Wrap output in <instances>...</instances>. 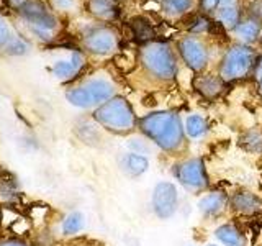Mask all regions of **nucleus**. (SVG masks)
<instances>
[{
  "instance_id": "nucleus-1",
  "label": "nucleus",
  "mask_w": 262,
  "mask_h": 246,
  "mask_svg": "<svg viewBox=\"0 0 262 246\" xmlns=\"http://www.w3.org/2000/svg\"><path fill=\"white\" fill-rule=\"evenodd\" d=\"M143 133L161 146L164 151L174 153L184 146L185 128L176 112H156L139 120Z\"/></svg>"
},
{
  "instance_id": "nucleus-2",
  "label": "nucleus",
  "mask_w": 262,
  "mask_h": 246,
  "mask_svg": "<svg viewBox=\"0 0 262 246\" xmlns=\"http://www.w3.org/2000/svg\"><path fill=\"white\" fill-rule=\"evenodd\" d=\"M95 120L113 133H129L136 125L135 112L123 97H113L108 102L100 105L94 113Z\"/></svg>"
},
{
  "instance_id": "nucleus-3",
  "label": "nucleus",
  "mask_w": 262,
  "mask_h": 246,
  "mask_svg": "<svg viewBox=\"0 0 262 246\" xmlns=\"http://www.w3.org/2000/svg\"><path fill=\"white\" fill-rule=\"evenodd\" d=\"M141 63L144 69L154 77L170 80L177 74V59L172 49L166 43H147L141 49Z\"/></svg>"
},
{
  "instance_id": "nucleus-4",
  "label": "nucleus",
  "mask_w": 262,
  "mask_h": 246,
  "mask_svg": "<svg viewBox=\"0 0 262 246\" xmlns=\"http://www.w3.org/2000/svg\"><path fill=\"white\" fill-rule=\"evenodd\" d=\"M256 53L248 45H236L228 49L220 66V77L225 82L243 79L254 69L256 64Z\"/></svg>"
},
{
  "instance_id": "nucleus-5",
  "label": "nucleus",
  "mask_w": 262,
  "mask_h": 246,
  "mask_svg": "<svg viewBox=\"0 0 262 246\" xmlns=\"http://www.w3.org/2000/svg\"><path fill=\"white\" fill-rule=\"evenodd\" d=\"M115 86L105 79H94L77 89H72L66 94V98L79 109H89L94 105H103L113 98Z\"/></svg>"
},
{
  "instance_id": "nucleus-6",
  "label": "nucleus",
  "mask_w": 262,
  "mask_h": 246,
  "mask_svg": "<svg viewBox=\"0 0 262 246\" xmlns=\"http://www.w3.org/2000/svg\"><path fill=\"white\" fill-rule=\"evenodd\" d=\"M20 13L28 20L31 31L43 39H49L57 27L54 16L46 10L41 2H25L20 8Z\"/></svg>"
},
{
  "instance_id": "nucleus-7",
  "label": "nucleus",
  "mask_w": 262,
  "mask_h": 246,
  "mask_svg": "<svg viewBox=\"0 0 262 246\" xmlns=\"http://www.w3.org/2000/svg\"><path fill=\"white\" fill-rule=\"evenodd\" d=\"M174 176L184 187L190 191H203L208 187V177L202 159H187L174 168Z\"/></svg>"
},
{
  "instance_id": "nucleus-8",
  "label": "nucleus",
  "mask_w": 262,
  "mask_h": 246,
  "mask_svg": "<svg viewBox=\"0 0 262 246\" xmlns=\"http://www.w3.org/2000/svg\"><path fill=\"white\" fill-rule=\"evenodd\" d=\"M179 53L185 64L195 72H202L208 64V49L202 39L195 36H184L179 41Z\"/></svg>"
},
{
  "instance_id": "nucleus-9",
  "label": "nucleus",
  "mask_w": 262,
  "mask_h": 246,
  "mask_svg": "<svg viewBox=\"0 0 262 246\" xmlns=\"http://www.w3.org/2000/svg\"><path fill=\"white\" fill-rule=\"evenodd\" d=\"M152 209L159 218H170L177 209V189L172 182H159L152 192Z\"/></svg>"
},
{
  "instance_id": "nucleus-10",
  "label": "nucleus",
  "mask_w": 262,
  "mask_h": 246,
  "mask_svg": "<svg viewBox=\"0 0 262 246\" xmlns=\"http://www.w3.org/2000/svg\"><path fill=\"white\" fill-rule=\"evenodd\" d=\"M84 45L94 54H110L117 48V38L108 28H94L84 36Z\"/></svg>"
},
{
  "instance_id": "nucleus-11",
  "label": "nucleus",
  "mask_w": 262,
  "mask_h": 246,
  "mask_svg": "<svg viewBox=\"0 0 262 246\" xmlns=\"http://www.w3.org/2000/svg\"><path fill=\"white\" fill-rule=\"evenodd\" d=\"M231 207L243 215H257L262 212V200L251 192H237L231 197Z\"/></svg>"
},
{
  "instance_id": "nucleus-12",
  "label": "nucleus",
  "mask_w": 262,
  "mask_h": 246,
  "mask_svg": "<svg viewBox=\"0 0 262 246\" xmlns=\"http://www.w3.org/2000/svg\"><path fill=\"white\" fill-rule=\"evenodd\" d=\"M223 79L211 76V74H199L193 79V87L196 89V92H200L203 97L207 98H213L216 97L221 89H223Z\"/></svg>"
},
{
  "instance_id": "nucleus-13",
  "label": "nucleus",
  "mask_w": 262,
  "mask_h": 246,
  "mask_svg": "<svg viewBox=\"0 0 262 246\" xmlns=\"http://www.w3.org/2000/svg\"><path fill=\"white\" fill-rule=\"evenodd\" d=\"M84 66V56L80 53H72L69 59H64V61H57L53 66V72L56 77L59 79H69L72 77L74 74H77L80 71V68Z\"/></svg>"
},
{
  "instance_id": "nucleus-14",
  "label": "nucleus",
  "mask_w": 262,
  "mask_h": 246,
  "mask_svg": "<svg viewBox=\"0 0 262 246\" xmlns=\"http://www.w3.org/2000/svg\"><path fill=\"white\" fill-rule=\"evenodd\" d=\"M233 31L243 45H249V43H254V41H257L260 38L262 27H260L259 20L248 18V20L237 23V27Z\"/></svg>"
},
{
  "instance_id": "nucleus-15",
  "label": "nucleus",
  "mask_w": 262,
  "mask_h": 246,
  "mask_svg": "<svg viewBox=\"0 0 262 246\" xmlns=\"http://www.w3.org/2000/svg\"><path fill=\"white\" fill-rule=\"evenodd\" d=\"M226 203H228V197L223 192H211L208 195H205L199 202V210L207 217L218 215V213L225 210Z\"/></svg>"
},
{
  "instance_id": "nucleus-16",
  "label": "nucleus",
  "mask_w": 262,
  "mask_h": 246,
  "mask_svg": "<svg viewBox=\"0 0 262 246\" xmlns=\"http://www.w3.org/2000/svg\"><path fill=\"white\" fill-rule=\"evenodd\" d=\"M147 166H149L147 159L138 153H129V154H125L121 158V169L131 177L141 176L143 172H146Z\"/></svg>"
},
{
  "instance_id": "nucleus-17",
  "label": "nucleus",
  "mask_w": 262,
  "mask_h": 246,
  "mask_svg": "<svg viewBox=\"0 0 262 246\" xmlns=\"http://www.w3.org/2000/svg\"><path fill=\"white\" fill-rule=\"evenodd\" d=\"M89 10L102 20H113L118 16V5L113 0H90Z\"/></svg>"
},
{
  "instance_id": "nucleus-18",
  "label": "nucleus",
  "mask_w": 262,
  "mask_h": 246,
  "mask_svg": "<svg viewBox=\"0 0 262 246\" xmlns=\"http://www.w3.org/2000/svg\"><path fill=\"white\" fill-rule=\"evenodd\" d=\"M218 240L226 246H244V235L234 225H223L215 232Z\"/></svg>"
},
{
  "instance_id": "nucleus-19",
  "label": "nucleus",
  "mask_w": 262,
  "mask_h": 246,
  "mask_svg": "<svg viewBox=\"0 0 262 246\" xmlns=\"http://www.w3.org/2000/svg\"><path fill=\"white\" fill-rule=\"evenodd\" d=\"M239 146L248 153H262V130L252 128L239 136Z\"/></svg>"
},
{
  "instance_id": "nucleus-20",
  "label": "nucleus",
  "mask_w": 262,
  "mask_h": 246,
  "mask_svg": "<svg viewBox=\"0 0 262 246\" xmlns=\"http://www.w3.org/2000/svg\"><path fill=\"white\" fill-rule=\"evenodd\" d=\"M216 18L228 30H234L239 23V10L237 7H221L216 8Z\"/></svg>"
},
{
  "instance_id": "nucleus-21",
  "label": "nucleus",
  "mask_w": 262,
  "mask_h": 246,
  "mask_svg": "<svg viewBox=\"0 0 262 246\" xmlns=\"http://www.w3.org/2000/svg\"><path fill=\"white\" fill-rule=\"evenodd\" d=\"M193 5V0H161V8L164 13L170 16H179L190 10Z\"/></svg>"
},
{
  "instance_id": "nucleus-22",
  "label": "nucleus",
  "mask_w": 262,
  "mask_h": 246,
  "mask_svg": "<svg viewBox=\"0 0 262 246\" xmlns=\"http://www.w3.org/2000/svg\"><path fill=\"white\" fill-rule=\"evenodd\" d=\"M185 131L188 136L192 138H199V136H203L207 133L208 130V125H207V120L200 115H190L187 120H185Z\"/></svg>"
},
{
  "instance_id": "nucleus-23",
  "label": "nucleus",
  "mask_w": 262,
  "mask_h": 246,
  "mask_svg": "<svg viewBox=\"0 0 262 246\" xmlns=\"http://www.w3.org/2000/svg\"><path fill=\"white\" fill-rule=\"evenodd\" d=\"M84 227V215L80 212H72L71 215L66 217L64 223H62V232L66 235H74L82 230Z\"/></svg>"
},
{
  "instance_id": "nucleus-24",
  "label": "nucleus",
  "mask_w": 262,
  "mask_h": 246,
  "mask_svg": "<svg viewBox=\"0 0 262 246\" xmlns=\"http://www.w3.org/2000/svg\"><path fill=\"white\" fill-rule=\"evenodd\" d=\"M133 30H135V36H138L139 39H149L154 35L151 25L141 18L133 20Z\"/></svg>"
},
{
  "instance_id": "nucleus-25",
  "label": "nucleus",
  "mask_w": 262,
  "mask_h": 246,
  "mask_svg": "<svg viewBox=\"0 0 262 246\" xmlns=\"http://www.w3.org/2000/svg\"><path fill=\"white\" fill-rule=\"evenodd\" d=\"M25 51H27V45L23 43V41H20L18 38H15L10 45H8V53L10 54H23Z\"/></svg>"
},
{
  "instance_id": "nucleus-26",
  "label": "nucleus",
  "mask_w": 262,
  "mask_h": 246,
  "mask_svg": "<svg viewBox=\"0 0 262 246\" xmlns=\"http://www.w3.org/2000/svg\"><path fill=\"white\" fill-rule=\"evenodd\" d=\"M251 15L256 20H262V0H254L251 4Z\"/></svg>"
},
{
  "instance_id": "nucleus-27",
  "label": "nucleus",
  "mask_w": 262,
  "mask_h": 246,
  "mask_svg": "<svg viewBox=\"0 0 262 246\" xmlns=\"http://www.w3.org/2000/svg\"><path fill=\"white\" fill-rule=\"evenodd\" d=\"M200 4H202V8L205 12H213L218 8L220 0H200Z\"/></svg>"
},
{
  "instance_id": "nucleus-28",
  "label": "nucleus",
  "mask_w": 262,
  "mask_h": 246,
  "mask_svg": "<svg viewBox=\"0 0 262 246\" xmlns=\"http://www.w3.org/2000/svg\"><path fill=\"white\" fill-rule=\"evenodd\" d=\"M7 39H8V28H7L5 22L0 18V48L7 43Z\"/></svg>"
},
{
  "instance_id": "nucleus-29",
  "label": "nucleus",
  "mask_w": 262,
  "mask_h": 246,
  "mask_svg": "<svg viewBox=\"0 0 262 246\" xmlns=\"http://www.w3.org/2000/svg\"><path fill=\"white\" fill-rule=\"evenodd\" d=\"M252 71H254V76H256V79L260 80L262 79V56L256 59V64H254Z\"/></svg>"
},
{
  "instance_id": "nucleus-30",
  "label": "nucleus",
  "mask_w": 262,
  "mask_h": 246,
  "mask_svg": "<svg viewBox=\"0 0 262 246\" xmlns=\"http://www.w3.org/2000/svg\"><path fill=\"white\" fill-rule=\"evenodd\" d=\"M56 4L61 8H71L74 5V0H56Z\"/></svg>"
},
{
  "instance_id": "nucleus-31",
  "label": "nucleus",
  "mask_w": 262,
  "mask_h": 246,
  "mask_svg": "<svg viewBox=\"0 0 262 246\" xmlns=\"http://www.w3.org/2000/svg\"><path fill=\"white\" fill-rule=\"evenodd\" d=\"M8 5H12V7H16V8H20L27 0H7Z\"/></svg>"
},
{
  "instance_id": "nucleus-32",
  "label": "nucleus",
  "mask_w": 262,
  "mask_h": 246,
  "mask_svg": "<svg viewBox=\"0 0 262 246\" xmlns=\"http://www.w3.org/2000/svg\"><path fill=\"white\" fill-rule=\"evenodd\" d=\"M2 246H25V244L16 243V241H10V243H5V244H2Z\"/></svg>"
},
{
  "instance_id": "nucleus-33",
  "label": "nucleus",
  "mask_w": 262,
  "mask_h": 246,
  "mask_svg": "<svg viewBox=\"0 0 262 246\" xmlns=\"http://www.w3.org/2000/svg\"><path fill=\"white\" fill-rule=\"evenodd\" d=\"M259 92L262 94V79L259 80Z\"/></svg>"
},
{
  "instance_id": "nucleus-34",
  "label": "nucleus",
  "mask_w": 262,
  "mask_h": 246,
  "mask_svg": "<svg viewBox=\"0 0 262 246\" xmlns=\"http://www.w3.org/2000/svg\"><path fill=\"white\" fill-rule=\"evenodd\" d=\"M259 39H260V43H262V33H260V38Z\"/></svg>"
},
{
  "instance_id": "nucleus-35",
  "label": "nucleus",
  "mask_w": 262,
  "mask_h": 246,
  "mask_svg": "<svg viewBox=\"0 0 262 246\" xmlns=\"http://www.w3.org/2000/svg\"><path fill=\"white\" fill-rule=\"evenodd\" d=\"M113 2H117V0H113Z\"/></svg>"
},
{
  "instance_id": "nucleus-36",
  "label": "nucleus",
  "mask_w": 262,
  "mask_h": 246,
  "mask_svg": "<svg viewBox=\"0 0 262 246\" xmlns=\"http://www.w3.org/2000/svg\"><path fill=\"white\" fill-rule=\"evenodd\" d=\"M208 246H213V244H208Z\"/></svg>"
}]
</instances>
